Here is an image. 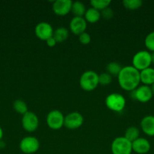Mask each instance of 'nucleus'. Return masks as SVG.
<instances>
[{"label":"nucleus","mask_w":154,"mask_h":154,"mask_svg":"<svg viewBox=\"0 0 154 154\" xmlns=\"http://www.w3.org/2000/svg\"><path fill=\"white\" fill-rule=\"evenodd\" d=\"M118 83L122 90L131 92L140 86V72L132 66L122 67L117 76Z\"/></svg>","instance_id":"f257e3e1"},{"label":"nucleus","mask_w":154,"mask_h":154,"mask_svg":"<svg viewBox=\"0 0 154 154\" xmlns=\"http://www.w3.org/2000/svg\"><path fill=\"white\" fill-rule=\"evenodd\" d=\"M99 85L98 74L95 71H85L79 78V86L84 91L91 92Z\"/></svg>","instance_id":"f03ea898"},{"label":"nucleus","mask_w":154,"mask_h":154,"mask_svg":"<svg viewBox=\"0 0 154 154\" xmlns=\"http://www.w3.org/2000/svg\"><path fill=\"white\" fill-rule=\"evenodd\" d=\"M105 105L110 111L113 112L120 113L125 109V105H126V99L120 93H110L106 97Z\"/></svg>","instance_id":"7ed1b4c3"},{"label":"nucleus","mask_w":154,"mask_h":154,"mask_svg":"<svg viewBox=\"0 0 154 154\" xmlns=\"http://www.w3.org/2000/svg\"><path fill=\"white\" fill-rule=\"evenodd\" d=\"M151 53L148 51H140L136 53L132 58V66L139 72L150 67Z\"/></svg>","instance_id":"20e7f679"},{"label":"nucleus","mask_w":154,"mask_h":154,"mask_svg":"<svg viewBox=\"0 0 154 154\" xmlns=\"http://www.w3.org/2000/svg\"><path fill=\"white\" fill-rule=\"evenodd\" d=\"M110 148L112 154H131L133 152L131 142L124 136L115 138L112 142Z\"/></svg>","instance_id":"39448f33"},{"label":"nucleus","mask_w":154,"mask_h":154,"mask_svg":"<svg viewBox=\"0 0 154 154\" xmlns=\"http://www.w3.org/2000/svg\"><path fill=\"white\" fill-rule=\"evenodd\" d=\"M40 142L34 136H26L21 139L19 148L22 153L25 154H33L39 150Z\"/></svg>","instance_id":"423d86ee"},{"label":"nucleus","mask_w":154,"mask_h":154,"mask_svg":"<svg viewBox=\"0 0 154 154\" xmlns=\"http://www.w3.org/2000/svg\"><path fill=\"white\" fill-rule=\"evenodd\" d=\"M64 115L59 110H52L46 117V123L52 130H59L64 126Z\"/></svg>","instance_id":"0eeeda50"},{"label":"nucleus","mask_w":154,"mask_h":154,"mask_svg":"<svg viewBox=\"0 0 154 154\" xmlns=\"http://www.w3.org/2000/svg\"><path fill=\"white\" fill-rule=\"evenodd\" d=\"M152 90L149 86L140 85L131 92V97L134 100L141 103H146L152 99Z\"/></svg>","instance_id":"6e6552de"},{"label":"nucleus","mask_w":154,"mask_h":154,"mask_svg":"<svg viewBox=\"0 0 154 154\" xmlns=\"http://www.w3.org/2000/svg\"><path fill=\"white\" fill-rule=\"evenodd\" d=\"M21 123L24 130L27 132H33L39 127V118L34 112L28 111L22 116Z\"/></svg>","instance_id":"1a4fd4ad"},{"label":"nucleus","mask_w":154,"mask_h":154,"mask_svg":"<svg viewBox=\"0 0 154 154\" xmlns=\"http://www.w3.org/2000/svg\"><path fill=\"white\" fill-rule=\"evenodd\" d=\"M84 123V117L80 113L74 111L69 113L64 117V126L66 129L74 130L81 127Z\"/></svg>","instance_id":"9d476101"},{"label":"nucleus","mask_w":154,"mask_h":154,"mask_svg":"<svg viewBox=\"0 0 154 154\" xmlns=\"http://www.w3.org/2000/svg\"><path fill=\"white\" fill-rule=\"evenodd\" d=\"M54 29L52 26L47 22H40L35 27V34L36 37L42 41L46 42L53 36Z\"/></svg>","instance_id":"9b49d317"},{"label":"nucleus","mask_w":154,"mask_h":154,"mask_svg":"<svg viewBox=\"0 0 154 154\" xmlns=\"http://www.w3.org/2000/svg\"><path fill=\"white\" fill-rule=\"evenodd\" d=\"M72 4V2L70 0H56L53 2V12L57 16H66L71 12Z\"/></svg>","instance_id":"f8f14e48"},{"label":"nucleus","mask_w":154,"mask_h":154,"mask_svg":"<svg viewBox=\"0 0 154 154\" xmlns=\"http://www.w3.org/2000/svg\"><path fill=\"white\" fill-rule=\"evenodd\" d=\"M69 27L72 34L79 36L80 34L85 32L87 29V22L84 17H73L69 22Z\"/></svg>","instance_id":"ddd939ff"},{"label":"nucleus","mask_w":154,"mask_h":154,"mask_svg":"<svg viewBox=\"0 0 154 154\" xmlns=\"http://www.w3.org/2000/svg\"><path fill=\"white\" fill-rule=\"evenodd\" d=\"M132 151L137 154H146L150 150L151 144L147 139L139 137L131 143Z\"/></svg>","instance_id":"4468645a"},{"label":"nucleus","mask_w":154,"mask_h":154,"mask_svg":"<svg viewBox=\"0 0 154 154\" xmlns=\"http://www.w3.org/2000/svg\"><path fill=\"white\" fill-rule=\"evenodd\" d=\"M140 129L147 136H154V116L146 115L140 120Z\"/></svg>","instance_id":"2eb2a0df"},{"label":"nucleus","mask_w":154,"mask_h":154,"mask_svg":"<svg viewBox=\"0 0 154 154\" xmlns=\"http://www.w3.org/2000/svg\"><path fill=\"white\" fill-rule=\"evenodd\" d=\"M140 78L143 85L150 87L154 84V69L149 67L140 72Z\"/></svg>","instance_id":"dca6fc26"},{"label":"nucleus","mask_w":154,"mask_h":154,"mask_svg":"<svg viewBox=\"0 0 154 154\" xmlns=\"http://www.w3.org/2000/svg\"><path fill=\"white\" fill-rule=\"evenodd\" d=\"M84 18L87 23H96L101 18V11L93 8H90L86 10L85 14L84 15Z\"/></svg>","instance_id":"f3484780"},{"label":"nucleus","mask_w":154,"mask_h":154,"mask_svg":"<svg viewBox=\"0 0 154 154\" xmlns=\"http://www.w3.org/2000/svg\"><path fill=\"white\" fill-rule=\"evenodd\" d=\"M53 37L57 43H63L69 37V30L65 27H58L54 30Z\"/></svg>","instance_id":"a211bd4d"},{"label":"nucleus","mask_w":154,"mask_h":154,"mask_svg":"<svg viewBox=\"0 0 154 154\" xmlns=\"http://www.w3.org/2000/svg\"><path fill=\"white\" fill-rule=\"evenodd\" d=\"M85 5L83 4L82 2L75 1L72 2V8H71V12L74 17H84V15L86 12Z\"/></svg>","instance_id":"6ab92c4d"},{"label":"nucleus","mask_w":154,"mask_h":154,"mask_svg":"<svg viewBox=\"0 0 154 154\" xmlns=\"http://www.w3.org/2000/svg\"><path fill=\"white\" fill-rule=\"evenodd\" d=\"M124 137L132 143L140 137V130L136 126H129L125 130Z\"/></svg>","instance_id":"aec40b11"},{"label":"nucleus","mask_w":154,"mask_h":154,"mask_svg":"<svg viewBox=\"0 0 154 154\" xmlns=\"http://www.w3.org/2000/svg\"><path fill=\"white\" fill-rule=\"evenodd\" d=\"M13 108L17 113L20 114H25L26 113L28 112V106L27 103L22 99H17L13 103Z\"/></svg>","instance_id":"412c9836"},{"label":"nucleus","mask_w":154,"mask_h":154,"mask_svg":"<svg viewBox=\"0 0 154 154\" xmlns=\"http://www.w3.org/2000/svg\"><path fill=\"white\" fill-rule=\"evenodd\" d=\"M122 5L124 8L130 11H134L139 9L143 5V1L141 0H123Z\"/></svg>","instance_id":"4be33fe9"},{"label":"nucleus","mask_w":154,"mask_h":154,"mask_svg":"<svg viewBox=\"0 0 154 154\" xmlns=\"http://www.w3.org/2000/svg\"><path fill=\"white\" fill-rule=\"evenodd\" d=\"M122 69V66L116 62H111V63H108L106 67L107 72L110 74L111 76H118Z\"/></svg>","instance_id":"5701e85b"},{"label":"nucleus","mask_w":154,"mask_h":154,"mask_svg":"<svg viewBox=\"0 0 154 154\" xmlns=\"http://www.w3.org/2000/svg\"><path fill=\"white\" fill-rule=\"evenodd\" d=\"M91 8L101 11L104 9L107 8L111 4L110 0H92L90 2Z\"/></svg>","instance_id":"b1692460"},{"label":"nucleus","mask_w":154,"mask_h":154,"mask_svg":"<svg viewBox=\"0 0 154 154\" xmlns=\"http://www.w3.org/2000/svg\"><path fill=\"white\" fill-rule=\"evenodd\" d=\"M144 45L151 53L154 52V31L149 32L147 35L145 37Z\"/></svg>","instance_id":"393cba45"},{"label":"nucleus","mask_w":154,"mask_h":154,"mask_svg":"<svg viewBox=\"0 0 154 154\" xmlns=\"http://www.w3.org/2000/svg\"><path fill=\"white\" fill-rule=\"evenodd\" d=\"M112 81H113V78L107 72H104V73H101V75H98V81H99V84L101 85H110L112 83Z\"/></svg>","instance_id":"a878e982"},{"label":"nucleus","mask_w":154,"mask_h":154,"mask_svg":"<svg viewBox=\"0 0 154 154\" xmlns=\"http://www.w3.org/2000/svg\"><path fill=\"white\" fill-rule=\"evenodd\" d=\"M79 41L80 43L83 45H89V44L91 43V41L90 34H88V33L86 32L82 33V34H80L79 35Z\"/></svg>","instance_id":"bb28decb"},{"label":"nucleus","mask_w":154,"mask_h":154,"mask_svg":"<svg viewBox=\"0 0 154 154\" xmlns=\"http://www.w3.org/2000/svg\"><path fill=\"white\" fill-rule=\"evenodd\" d=\"M101 17H103L105 20H110L113 17V15H114V12L110 8V7L104 9L101 11Z\"/></svg>","instance_id":"cd10ccee"},{"label":"nucleus","mask_w":154,"mask_h":154,"mask_svg":"<svg viewBox=\"0 0 154 154\" xmlns=\"http://www.w3.org/2000/svg\"><path fill=\"white\" fill-rule=\"evenodd\" d=\"M46 44L48 47H50V48H53V47H54L57 45V42H56V40L52 36V37H51L50 38H48V40L46 41Z\"/></svg>","instance_id":"c85d7f7f"},{"label":"nucleus","mask_w":154,"mask_h":154,"mask_svg":"<svg viewBox=\"0 0 154 154\" xmlns=\"http://www.w3.org/2000/svg\"><path fill=\"white\" fill-rule=\"evenodd\" d=\"M3 135H4V132H3V129L2 128V126H0V141H2L3 138Z\"/></svg>","instance_id":"c756f323"},{"label":"nucleus","mask_w":154,"mask_h":154,"mask_svg":"<svg viewBox=\"0 0 154 154\" xmlns=\"http://www.w3.org/2000/svg\"><path fill=\"white\" fill-rule=\"evenodd\" d=\"M151 61H152V64H154V52L151 53Z\"/></svg>","instance_id":"7c9ffc66"},{"label":"nucleus","mask_w":154,"mask_h":154,"mask_svg":"<svg viewBox=\"0 0 154 154\" xmlns=\"http://www.w3.org/2000/svg\"><path fill=\"white\" fill-rule=\"evenodd\" d=\"M150 88H151V90H152V95H153V96H154V84H152V85L150 86Z\"/></svg>","instance_id":"2f4dec72"}]
</instances>
